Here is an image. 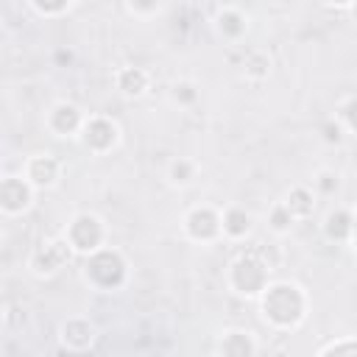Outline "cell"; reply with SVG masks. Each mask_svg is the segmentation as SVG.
Segmentation results:
<instances>
[{
	"instance_id": "6da1fadb",
	"label": "cell",
	"mask_w": 357,
	"mask_h": 357,
	"mask_svg": "<svg viewBox=\"0 0 357 357\" xmlns=\"http://www.w3.org/2000/svg\"><path fill=\"white\" fill-rule=\"evenodd\" d=\"M307 298L293 282H273L262 290V315L279 329H290L304 318Z\"/></svg>"
},
{
	"instance_id": "7a4b0ae2",
	"label": "cell",
	"mask_w": 357,
	"mask_h": 357,
	"mask_svg": "<svg viewBox=\"0 0 357 357\" xmlns=\"http://www.w3.org/2000/svg\"><path fill=\"white\" fill-rule=\"evenodd\" d=\"M128 265L117 248H100L86 257L84 262V279L98 290H114L126 282Z\"/></svg>"
},
{
	"instance_id": "3957f363",
	"label": "cell",
	"mask_w": 357,
	"mask_h": 357,
	"mask_svg": "<svg viewBox=\"0 0 357 357\" xmlns=\"http://www.w3.org/2000/svg\"><path fill=\"white\" fill-rule=\"evenodd\" d=\"M268 273L271 268L254 254V248L240 254L229 265V282L240 296H262V290L268 287Z\"/></svg>"
},
{
	"instance_id": "277c9868",
	"label": "cell",
	"mask_w": 357,
	"mask_h": 357,
	"mask_svg": "<svg viewBox=\"0 0 357 357\" xmlns=\"http://www.w3.org/2000/svg\"><path fill=\"white\" fill-rule=\"evenodd\" d=\"M64 237H67L70 248H73L75 254H84V257H89V254L106 248V245H103V243H106V226H103V220H100L98 215H92V212L75 215V218L70 220Z\"/></svg>"
},
{
	"instance_id": "5b68a950",
	"label": "cell",
	"mask_w": 357,
	"mask_h": 357,
	"mask_svg": "<svg viewBox=\"0 0 357 357\" xmlns=\"http://www.w3.org/2000/svg\"><path fill=\"white\" fill-rule=\"evenodd\" d=\"M73 257V248L67 243V237H56V240H45L42 245H36V251L31 254V271L39 276H50L56 271H61Z\"/></svg>"
},
{
	"instance_id": "8992f818",
	"label": "cell",
	"mask_w": 357,
	"mask_h": 357,
	"mask_svg": "<svg viewBox=\"0 0 357 357\" xmlns=\"http://www.w3.org/2000/svg\"><path fill=\"white\" fill-rule=\"evenodd\" d=\"M120 139V128L114 120L103 117V114H95V117H86V126L81 131V142L86 151L92 153H109Z\"/></svg>"
},
{
	"instance_id": "52a82bcc",
	"label": "cell",
	"mask_w": 357,
	"mask_h": 357,
	"mask_svg": "<svg viewBox=\"0 0 357 357\" xmlns=\"http://www.w3.org/2000/svg\"><path fill=\"white\" fill-rule=\"evenodd\" d=\"M184 231L201 243L218 240L223 234V215L212 206H192L184 218Z\"/></svg>"
},
{
	"instance_id": "ba28073f",
	"label": "cell",
	"mask_w": 357,
	"mask_h": 357,
	"mask_svg": "<svg viewBox=\"0 0 357 357\" xmlns=\"http://www.w3.org/2000/svg\"><path fill=\"white\" fill-rule=\"evenodd\" d=\"M47 128L56 134V137H70V134H78L84 131L86 126V117L81 114V109L70 100H59L50 112H47Z\"/></svg>"
},
{
	"instance_id": "9c48e42d",
	"label": "cell",
	"mask_w": 357,
	"mask_h": 357,
	"mask_svg": "<svg viewBox=\"0 0 357 357\" xmlns=\"http://www.w3.org/2000/svg\"><path fill=\"white\" fill-rule=\"evenodd\" d=\"M59 173H61V162H59L56 156H50V153H36V156H31V159L25 162V170H22L25 181H28L33 190H47V187H53V184L59 181Z\"/></svg>"
},
{
	"instance_id": "30bf717a",
	"label": "cell",
	"mask_w": 357,
	"mask_h": 357,
	"mask_svg": "<svg viewBox=\"0 0 357 357\" xmlns=\"http://www.w3.org/2000/svg\"><path fill=\"white\" fill-rule=\"evenodd\" d=\"M33 187L25 181V176H6L0 181V206L6 215H20L31 206Z\"/></svg>"
},
{
	"instance_id": "8fae6325",
	"label": "cell",
	"mask_w": 357,
	"mask_h": 357,
	"mask_svg": "<svg viewBox=\"0 0 357 357\" xmlns=\"http://www.w3.org/2000/svg\"><path fill=\"white\" fill-rule=\"evenodd\" d=\"M59 335H61V346L70 351H86L95 343V326L86 318H67Z\"/></svg>"
},
{
	"instance_id": "7c38bea8",
	"label": "cell",
	"mask_w": 357,
	"mask_h": 357,
	"mask_svg": "<svg viewBox=\"0 0 357 357\" xmlns=\"http://www.w3.org/2000/svg\"><path fill=\"white\" fill-rule=\"evenodd\" d=\"M215 28L223 39H231L237 42L245 31H248V22L243 17V11L237 6H218L215 8Z\"/></svg>"
},
{
	"instance_id": "4fadbf2b",
	"label": "cell",
	"mask_w": 357,
	"mask_h": 357,
	"mask_svg": "<svg viewBox=\"0 0 357 357\" xmlns=\"http://www.w3.org/2000/svg\"><path fill=\"white\" fill-rule=\"evenodd\" d=\"M257 343L245 329H226L220 337V357H254Z\"/></svg>"
},
{
	"instance_id": "5bb4252c",
	"label": "cell",
	"mask_w": 357,
	"mask_h": 357,
	"mask_svg": "<svg viewBox=\"0 0 357 357\" xmlns=\"http://www.w3.org/2000/svg\"><path fill=\"white\" fill-rule=\"evenodd\" d=\"M114 84L126 98H139V95H145V89L151 84V75L142 67H120L117 75H114Z\"/></svg>"
},
{
	"instance_id": "9a60e30c",
	"label": "cell",
	"mask_w": 357,
	"mask_h": 357,
	"mask_svg": "<svg viewBox=\"0 0 357 357\" xmlns=\"http://www.w3.org/2000/svg\"><path fill=\"white\" fill-rule=\"evenodd\" d=\"M351 231H354V220H351L349 209L337 206V209H332V212L326 215V220H324V234H326V240L343 243V240L351 237Z\"/></svg>"
},
{
	"instance_id": "2e32d148",
	"label": "cell",
	"mask_w": 357,
	"mask_h": 357,
	"mask_svg": "<svg viewBox=\"0 0 357 357\" xmlns=\"http://www.w3.org/2000/svg\"><path fill=\"white\" fill-rule=\"evenodd\" d=\"M282 204L287 206V212L293 215V220H307L315 212V195L307 187H293Z\"/></svg>"
},
{
	"instance_id": "e0dca14e",
	"label": "cell",
	"mask_w": 357,
	"mask_h": 357,
	"mask_svg": "<svg viewBox=\"0 0 357 357\" xmlns=\"http://www.w3.org/2000/svg\"><path fill=\"white\" fill-rule=\"evenodd\" d=\"M251 231V215L243 206H229L223 212V234L231 240H240Z\"/></svg>"
},
{
	"instance_id": "ac0fdd59",
	"label": "cell",
	"mask_w": 357,
	"mask_h": 357,
	"mask_svg": "<svg viewBox=\"0 0 357 357\" xmlns=\"http://www.w3.org/2000/svg\"><path fill=\"white\" fill-rule=\"evenodd\" d=\"M243 73H245L251 81L268 78V73H271V56H268L265 50H251V53H245V59H243Z\"/></svg>"
},
{
	"instance_id": "d6986e66",
	"label": "cell",
	"mask_w": 357,
	"mask_h": 357,
	"mask_svg": "<svg viewBox=\"0 0 357 357\" xmlns=\"http://www.w3.org/2000/svg\"><path fill=\"white\" fill-rule=\"evenodd\" d=\"M167 178H170V184H176V187H187V184L195 178V162L187 159V156H176V159L167 165Z\"/></svg>"
},
{
	"instance_id": "ffe728a7",
	"label": "cell",
	"mask_w": 357,
	"mask_h": 357,
	"mask_svg": "<svg viewBox=\"0 0 357 357\" xmlns=\"http://www.w3.org/2000/svg\"><path fill=\"white\" fill-rule=\"evenodd\" d=\"M170 100L178 103V106H192V103L198 100L195 84H190V81H176V84L170 86Z\"/></svg>"
},
{
	"instance_id": "44dd1931",
	"label": "cell",
	"mask_w": 357,
	"mask_h": 357,
	"mask_svg": "<svg viewBox=\"0 0 357 357\" xmlns=\"http://www.w3.org/2000/svg\"><path fill=\"white\" fill-rule=\"evenodd\" d=\"M268 223H271V229H273L276 234H284V231H290V226H293V215L287 212L284 204H276V206L271 209V215H268Z\"/></svg>"
},
{
	"instance_id": "7402d4cb",
	"label": "cell",
	"mask_w": 357,
	"mask_h": 357,
	"mask_svg": "<svg viewBox=\"0 0 357 357\" xmlns=\"http://www.w3.org/2000/svg\"><path fill=\"white\" fill-rule=\"evenodd\" d=\"M315 187H318L324 195H332V192L340 190V178H337V173H332V170H321V173L315 176Z\"/></svg>"
},
{
	"instance_id": "603a6c76",
	"label": "cell",
	"mask_w": 357,
	"mask_h": 357,
	"mask_svg": "<svg viewBox=\"0 0 357 357\" xmlns=\"http://www.w3.org/2000/svg\"><path fill=\"white\" fill-rule=\"evenodd\" d=\"M28 6H31V11H36L42 17H56V14H64L73 8L70 3H28Z\"/></svg>"
},
{
	"instance_id": "cb8c5ba5",
	"label": "cell",
	"mask_w": 357,
	"mask_h": 357,
	"mask_svg": "<svg viewBox=\"0 0 357 357\" xmlns=\"http://www.w3.org/2000/svg\"><path fill=\"white\" fill-rule=\"evenodd\" d=\"M340 120H343L351 131H357V95L349 98V100L340 106Z\"/></svg>"
},
{
	"instance_id": "d4e9b609",
	"label": "cell",
	"mask_w": 357,
	"mask_h": 357,
	"mask_svg": "<svg viewBox=\"0 0 357 357\" xmlns=\"http://www.w3.org/2000/svg\"><path fill=\"white\" fill-rule=\"evenodd\" d=\"M254 254H257V257H259L271 271L279 265V251H276V245H257V248H254Z\"/></svg>"
},
{
	"instance_id": "484cf974",
	"label": "cell",
	"mask_w": 357,
	"mask_h": 357,
	"mask_svg": "<svg viewBox=\"0 0 357 357\" xmlns=\"http://www.w3.org/2000/svg\"><path fill=\"white\" fill-rule=\"evenodd\" d=\"M321 131H324V139H326V142H335V145H337V142L343 139V126H340V123H332V120H329V123H324Z\"/></svg>"
},
{
	"instance_id": "4316f807",
	"label": "cell",
	"mask_w": 357,
	"mask_h": 357,
	"mask_svg": "<svg viewBox=\"0 0 357 357\" xmlns=\"http://www.w3.org/2000/svg\"><path fill=\"white\" fill-rule=\"evenodd\" d=\"M349 11H351V17L357 20V3H351V6H349Z\"/></svg>"
}]
</instances>
